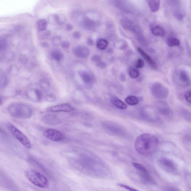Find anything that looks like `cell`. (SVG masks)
I'll return each instance as SVG.
<instances>
[{
	"mask_svg": "<svg viewBox=\"0 0 191 191\" xmlns=\"http://www.w3.org/2000/svg\"><path fill=\"white\" fill-rule=\"evenodd\" d=\"M110 102L114 106L118 108L121 109H125L127 108L126 104H124L123 102L117 98L114 97L110 99Z\"/></svg>",
	"mask_w": 191,
	"mask_h": 191,
	"instance_id": "obj_15",
	"label": "cell"
},
{
	"mask_svg": "<svg viewBox=\"0 0 191 191\" xmlns=\"http://www.w3.org/2000/svg\"><path fill=\"white\" fill-rule=\"evenodd\" d=\"M185 98L188 102L191 103V91H188L185 93Z\"/></svg>",
	"mask_w": 191,
	"mask_h": 191,
	"instance_id": "obj_34",
	"label": "cell"
},
{
	"mask_svg": "<svg viewBox=\"0 0 191 191\" xmlns=\"http://www.w3.org/2000/svg\"><path fill=\"white\" fill-rule=\"evenodd\" d=\"M0 45H1V51L5 50L7 46V40L4 37H1L0 39Z\"/></svg>",
	"mask_w": 191,
	"mask_h": 191,
	"instance_id": "obj_26",
	"label": "cell"
},
{
	"mask_svg": "<svg viewBox=\"0 0 191 191\" xmlns=\"http://www.w3.org/2000/svg\"><path fill=\"white\" fill-rule=\"evenodd\" d=\"M81 24L82 27L85 29L91 30L95 27L96 24L93 21L87 18H84L81 20Z\"/></svg>",
	"mask_w": 191,
	"mask_h": 191,
	"instance_id": "obj_12",
	"label": "cell"
},
{
	"mask_svg": "<svg viewBox=\"0 0 191 191\" xmlns=\"http://www.w3.org/2000/svg\"><path fill=\"white\" fill-rule=\"evenodd\" d=\"M136 39L138 42L143 46H147L148 45V42L142 35V32L136 33Z\"/></svg>",
	"mask_w": 191,
	"mask_h": 191,
	"instance_id": "obj_23",
	"label": "cell"
},
{
	"mask_svg": "<svg viewBox=\"0 0 191 191\" xmlns=\"http://www.w3.org/2000/svg\"><path fill=\"white\" fill-rule=\"evenodd\" d=\"M7 128L11 134L24 146L28 149L31 148L30 142L22 132L12 124H9L7 125Z\"/></svg>",
	"mask_w": 191,
	"mask_h": 191,
	"instance_id": "obj_4",
	"label": "cell"
},
{
	"mask_svg": "<svg viewBox=\"0 0 191 191\" xmlns=\"http://www.w3.org/2000/svg\"><path fill=\"white\" fill-rule=\"evenodd\" d=\"M73 36L75 39H79L81 37V35L79 31H75L73 34Z\"/></svg>",
	"mask_w": 191,
	"mask_h": 191,
	"instance_id": "obj_39",
	"label": "cell"
},
{
	"mask_svg": "<svg viewBox=\"0 0 191 191\" xmlns=\"http://www.w3.org/2000/svg\"><path fill=\"white\" fill-rule=\"evenodd\" d=\"M20 60L21 63L23 64H24L27 63L28 61L27 58L26 57V56L24 55H21L20 57Z\"/></svg>",
	"mask_w": 191,
	"mask_h": 191,
	"instance_id": "obj_37",
	"label": "cell"
},
{
	"mask_svg": "<svg viewBox=\"0 0 191 191\" xmlns=\"http://www.w3.org/2000/svg\"><path fill=\"white\" fill-rule=\"evenodd\" d=\"M74 110L71 105L67 104H59L51 107L48 109V111L53 112H70Z\"/></svg>",
	"mask_w": 191,
	"mask_h": 191,
	"instance_id": "obj_8",
	"label": "cell"
},
{
	"mask_svg": "<svg viewBox=\"0 0 191 191\" xmlns=\"http://www.w3.org/2000/svg\"><path fill=\"white\" fill-rule=\"evenodd\" d=\"M158 143V139L155 135L148 133L141 134L135 140V150L139 154L147 155L155 150Z\"/></svg>",
	"mask_w": 191,
	"mask_h": 191,
	"instance_id": "obj_1",
	"label": "cell"
},
{
	"mask_svg": "<svg viewBox=\"0 0 191 191\" xmlns=\"http://www.w3.org/2000/svg\"><path fill=\"white\" fill-rule=\"evenodd\" d=\"M41 46L43 47H49V44L47 43L43 42L41 43Z\"/></svg>",
	"mask_w": 191,
	"mask_h": 191,
	"instance_id": "obj_43",
	"label": "cell"
},
{
	"mask_svg": "<svg viewBox=\"0 0 191 191\" xmlns=\"http://www.w3.org/2000/svg\"><path fill=\"white\" fill-rule=\"evenodd\" d=\"M7 110L14 118L27 119L32 116L33 110L30 106L23 103H14L8 106Z\"/></svg>",
	"mask_w": 191,
	"mask_h": 191,
	"instance_id": "obj_2",
	"label": "cell"
},
{
	"mask_svg": "<svg viewBox=\"0 0 191 191\" xmlns=\"http://www.w3.org/2000/svg\"><path fill=\"white\" fill-rule=\"evenodd\" d=\"M152 95L157 99L165 98L169 95L168 89L159 83L153 84L151 88Z\"/></svg>",
	"mask_w": 191,
	"mask_h": 191,
	"instance_id": "obj_5",
	"label": "cell"
},
{
	"mask_svg": "<svg viewBox=\"0 0 191 191\" xmlns=\"http://www.w3.org/2000/svg\"><path fill=\"white\" fill-rule=\"evenodd\" d=\"M118 185L119 186V187H121V188H124L130 191H139L138 190H137L135 189V188L129 186L127 185L122 184H118Z\"/></svg>",
	"mask_w": 191,
	"mask_h": 191,
	"instance_id": "obj_32",
	"label": "cell"
},
{
	"mask_svg": "<svg viewBox=\"0 0 191 191\" xmlns=\"http://www.w3.org/2000/svg\"><path fill=\"white\" fill-rule=\"evenodd\" d=\"M44 135L53 141H60L64 138V135L59 131L54 129H48L45 131Z\"/></svg>",
	"mask_w": 191,
	"mask_h": 191,
	"instance_id": "obj_6",
	"label": "cell"
},
{
	"mask_svg": "<svg viewBox=\"0 0 191 191\" xmlns=\"http://www.w3.org/2000/svg\"><path fill=\"white\" fill-rule=\"evenodd\" d=\"M144 66V61L142 60V59H138L137 61V62L136 65H135V67L138 68H142Z\"/></svg>",
	"mask_w": 191,
	"mask_h": 191,
	"instance_id": "obj_31",
	"label": "cell"
},
{
	"mask_svg": "<svg viewBox=\"0 0 191 191\" xmlns=\"http://www.w3.org/2000/svg\"><path fill=\"white\" fill-rule=\"evenodd\" d=\"M119 79H120V80H121L122 81H125V75L123 73L121 74L120 76H119Z\"/></svg>",
	"mask_w": 191,
	"mask_h": 191,
	"instance_id": "obj_42",
	"label": "cell"
},
{
	"mask_svg": "<svg viewBox=\"0 0 191 191\" xmlns=\"http://www.w3.org/2000/svg\"><path fill=\"white\" fill-rule=\"evenodd\" d=\"M179 77L180 80L183 82H188L189 80V77L188 74L184 71L180 72L179 74Z\"/></svg>",
	"mask_w": 191,
	"mask_h": 191,
	"instance_id": "obj_25",
	"label": "cell"
},
{
	"mask_svg": "<svg viewBox=\"0 0 191 191\" xmlns=\"http://www.w3.org/2000/svg\"><path fill=\"white\" fill-rule=\"evenodd\" d=\"M163 191H181L178 188L174 187H167L164 188Z\"/></svg>",
	"mask_w": 191,
	"mask_h": 191,
	"instance_id": "obj_36",
	"label": "cell"
},
{
	"mask_svg": "<svg viewBox=\"0 0 191 191\" xmlns=\"http://www.w3.org/2000/svg\"><path fill=\"white\" fill-rule=\"evenodd\" d=\"M87 43V44L90 46H92L94 44L93 41L90 38H89L88 39Z\"/></svg>",
	"mask_w": 191,
	"mask_h": 191,
	"instance_id": "obj_41",
	"label": "cell"
},
{
	"mask_svg": "<svg viewBox=\"0 0 191 191\" xmlns=\"http://www.w3.org/2000/svg\"><path fill=\"white\" fill-rule=\"evenodd\" d=\"M43 121L50 125H57L60 123V119L57 117L53 115H47L43 118Z\"/></svg>",
	"mask_w": 191,
	"mask_h": 191,
	"instance_id": "obj_14",
	"label": "cell"
},
{
	"mask_svg": "<svg viewBox=\"0 0 191 191\" xmlns=\"http://www.w3.org/2000/svg\"><path fill=\"white\" fill-rule=\"evenodd\" d=\"M121 23L123 28L127 30H133L134 26L132 21L125 18H123L121 20Z\"/></svg>",
	"mask_w": 191,
	"mask_h": 191,
	"instance_id": "obj_16",
	"label": "cell"
},
{
	"mask_svg": "<svg viewBox=\"0 0 191 191\" xmlns=\"http://www.w3.org/2000/svg\"><path fill=\"white\" fill-rule=\"evenodd\" d=\"M160 163L162 168L166 171L171 174L177 173V168L173 161L164 158L161 159Z\"/></svg>",
	"mask_w": 191,
	"mask_h": 191,
	"instance_id": "obj_7",
	"label": "cell"
},
{
	"mask_svg": "<svg viewBox=\"0 0 191 191\" xmlns=\"http://www.w3.org/2000/svg\"><path fill=\"white\" fill-rule=\"evenodd\" d=\"M61 46L64 49H68L70 47V43L67 41H64L62 43Z\"/></svg>",
	"mask_w": 191,
	"mask_h": 191,
	"instance_id": "obj_38",
	"label": "cell"
},
{
	"mask_svg": "<svg viewBox=\"0 0 191 191\" xmlns=\"http://www.w3.org/2000/svg\"><path fill=\"white\" fill-rule=\"evenodd\" d=\"M167 45L169 47H174V46H179L180 42L179 40L175 37H170L167 40Z\"/></svg>",
	"mask_w": 191,
	"mask_h": 191,
	"instance_id": "obj_21",
	"label": "cell"
},
{
	"mask_svg": "<svg viewBox=\"0 0 191 191\" xmlns=\"http://www.w3.org/2000/svg\"><path fill=\"white\" fill-rule=\"evenodd\" d=\"M97 66L100 68H105L106 67V63L105 62L100 61L97 63Z\"/></svg>",
	"mask_w": 191,
	"mask_h": 191,
	"instance_id": "obj_33",
	"label": "cell"
},
{
	"mask_svg": "<svg viewBox=\"0 0 191 191\" xmlns=\"http://www.w3.org/2000/svg\"><path fill=\"white\" fill-rule=\"evenodd\" d=\"M108 45V42L106 40L102 39L98 41L97 46L100 49H105L107 47Z\"/></svg>",
	"mask_w": 191,
	"mask_h": 191,
	"instance_id": "obj_24",
	"label": "cell"
},
{
	"mask_svg": "<svg viewBox=\"0 0 191 191\" xmlns=\"http://www.w3.org/2000/svg\"><path fill=\"white\" fill-rule=\"evenodd\" d=\"M53 43L55 45H59L61 44L62 42L61 37L60 36H56L52 39Z\"/></svg>",
	"mask_w": 191,
	"mask_h": 191,
	"instance_id": "obj_29",
	"label": "cell"
},
{
	"mask_svg": "<svg viewBox=\"0 0 191 191\" xmlns=\"http://www.w3.org/2000/svg\"><path fill=\"white\" fill-rule=\"evenodd\" d=\"M47 25V21L45 19H41L37 22V29L39 31L45 30Z\"/></svg>",
	"mask_w": 191,
	"mask_h": 191,
	"instance_id": "obj_19",
	"label": "cell"
},
{
	"mask_svg": "<svg viewBox=\"0 0 191 191\" xmlns=\"http://www.w3.org/2000/svg\"><path fill=\"white\" fill-rule=\"evenodd\" d=\"M26 174L27 179L35 186L43 188L49 187V183L47 178L37 171L32 169H28Z\"/></svg>",
	"mask_w": 191,
	"mask_h": 191,
	"instance_id": "obj_3",
	"label": "cell"
},
{
	"mask_svg": "<svg viewBox=\"0 0 191 191\" xmlns=\"http://www.w3.org/2000/svg\"><path fill=\"white\" fill-rule=\"evenodd\" d=\"M7 77L5 75L1 74V87H3L6 85L7 83Z\"/></svg>",
	"mask_w": 191,
	"mask_h": 191,
	"instance_id": "obj_28",
	"label": "cell"
},
{
	"mask_svg": "<svg viewBox=\"0 0 191 191\" xmlns=\"http://www.w3.org/2000/svg\"><path fill=\"white\" fill-rule=\"evenodd\" d=\"M127 104L131 105H135L139 103V100L136 97L130 96L127 97L125 100Z\"/></svg>",
	"mask_w": 191,
	"mask_h": 191,
	"instance_id": "obj_22",
	"label": "cell"
},
{
	"mask_svg": "<svg viewBox=\"0 0 191 191\" xmlns=\"http://www.w3.org/2000/svg\"><path fill=\"white\" fill-rule=\"evenodd\" d=\"M54 18L56 22L59 24H62L64 23V18H61L59 15H56L54 16Z\"/></svg>",
	"mask_w": 191,
	"mask_h": 191,
	"instance_id": "obj_30",
	"label": "cell"
},
{
	"mask_svg": "<svg viewBox=\"0 0 191 191\" xmlns=\"http://www.w3.org/2000/svg\"><path fill=\"white\" fill-rule=\"evenodd\" d=\"M152 33L156 36H163L164 35V31L162 27L158 26H154L151 29Z\"/></svg>",
	"mask_w": 191,
	"mask_h": 191,
	"instance_id": "obj_20",
	"label": "cell"
},
{
	"mask_svg": "<svg viewBox=\"0 0 191 191\" xmlns=\"http://www.w3.org/2000/svg\"><path fill=\"white\" fill-rule=\"evenodd\" d=\"M51 56L56 61L60 62L63 59L64 55L60 50H54L51 53Z\"/></svg>",
	"mask_w": 191,
	"mask_h": 191,
	"instance_id": "obj_18",
	"label": "cell"
},
{
	"mask_svg": "<svg viewBox=\"0 0 191 191\" xmlns=\"http://www.w3.org/2000/svg\"><path fill=\"white\" fill-rule=\"evenodd\" d=\"M148 5L150 9L153 12H156L159 9L160 7V1L153 0L148 1Z\"/></svg>",
	"mask_w": 191,
	"mask_h": 191,
	"instance_id": "obj_17",
	"label": "cell"
},
{
	"mask_svg": "<svg viewBox=\"0 0 191 191\" xmlns=\"http://www.w3.org/2000/svg\"><path fill=\"white\" fill-rule=\"evenodd\" d=\"M137 51L140 54L144 60L147 62V63L149 66H150L152 68L155 69L156 68V62L154 60L152 59L149 56V55L147 54L146 53L144 52L143 50H142L140 48L138 47L137 49Z\"/></svg>",
	"mask_w": 191,
	"mask_h": 191,
	"instance_id": "obj_11",
	"label": "cell"
},
{
	"mask_svg": "<svg viewBox=\"0 0 191 191\" xmlns=\"http://www.w3.org/2000/svg\"><path fill=\"white\" fill-rule=\"evenodd\" d=\"M129 75L132 78L135 79L137 78L139 76V72L138 70H131L130 71Z\"/></svg>",
	"mask_w": 191,
	"mask_h": 191,
	"instance_id": "obj_27",
	"label": "cell"
},
{
	"mask_svg": "<svg viewBox=\"0 0 191 191\" xmlns=\"http://www.w3.org/2000/svg\"><path fill=\"white\" fill-rule=\"evenodd\" d=\"M101 59V57L99 55H94L91 58V61L93 62L98 63L100 61Z\"/></svg>",
	"mask_w": 191,
	"mask_h": 191,
	"instance_id": "obj_35",
	"label": "cell"
},
{
	"mask_svg": "<svg viewBox=\"0 0 191 191\" xmlns=\"http://www.w3.org/2000/svg\"><path fill=\"white\" fill-rule=\"evenodd\" d=\"M80 76L83 81L85 85H90L93 84L94 81V78L91 74L86 71L81 72L80 73Z\"/></svg>",
	"mask_w": 191,
	"mask_h": 191,
	"instance_id": "obj_13",
	"label": "cell"
},
{
	"mask_svg": "<svg viewBox=\"0 0 191 191\" xmlns=\"http://www.w3.org/2000/svg\"><path fill=\"white\" fill-rule=\"evenodd\" d=\"M155 105L158 111L162 115L165 116H169L170 115L171 110L167 103L159 100L156 103Z\"/></svg>",
	"mask_w": 191,
	"mask_h": 191,
	"instance_id": "obj_10",
	"label": "cell"
},
{
	"mask_svg": "<svg viewBox=\"0 0 191 191\" xmlns=\"http://www.w3.org/2000/svg\"><path fill=\"white\" fill-rule=\"evenodd\" d=\"M73 53L76 57L80 58H85L87 57L90 54V50L86 46H78L74 48Z\"/></svg>",
	"mask_w": 191,
	"mask_h": 191,
	"instance_id": "obj_9",
	"label": "cell"
},
{
	"mask_svg": "<svg viewBox=\"0 0 191 191\" xmlns=\"http://www.w3.org/2000/svg\"><path fill=\"white\" fill-rule=\"evenodd\" d=\"M73 28V26L71 24H68L66 26V29L68 31H71Z\"/></svg>",
	"mask_w": 191,
	"mask_h": 191,
	"instance_id": "obj_40",
	"label": "cell"
}]
</instances>
